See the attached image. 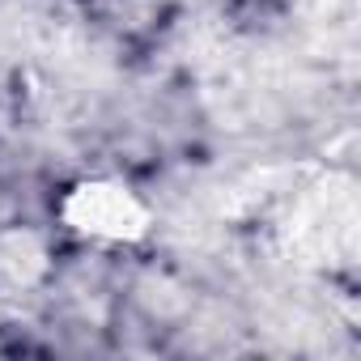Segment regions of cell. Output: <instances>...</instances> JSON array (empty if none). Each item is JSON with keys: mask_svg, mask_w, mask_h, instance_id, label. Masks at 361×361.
Listing matches in <instances>:
<instances>
[{"mask_svg": "<svg viewBox=\"0 0 361 361\" xmlns=\"http://www.w3.org/2000/svg\"><path fill=\"white\" fill-rule=\"evenodd\" d=\"M60 221L90 243L132 247L153 234V209L119 178H81L60 196Z\"/></svg>", "mask_w": 361, "mask_h": 361, "instance_id": "1", "label": "cell"}]
</instances>
